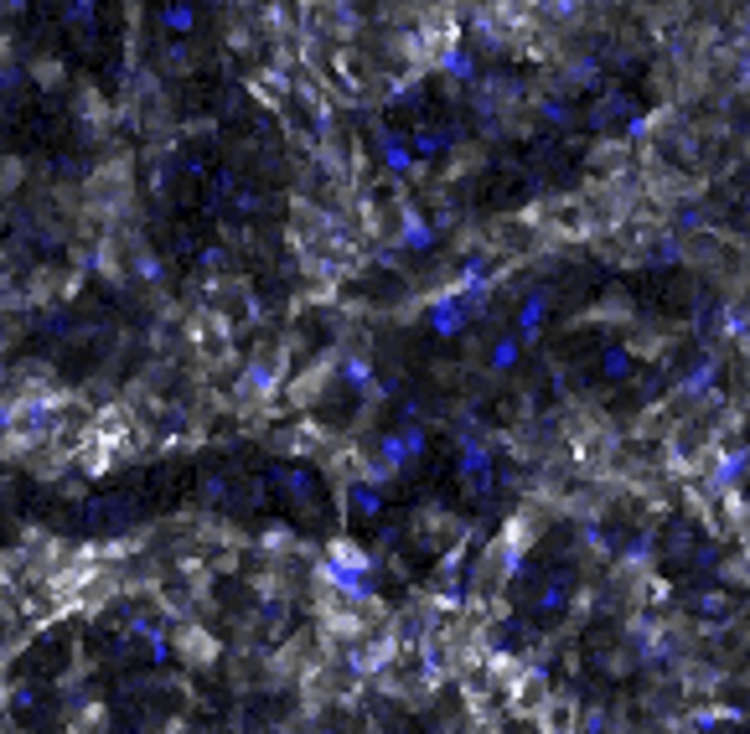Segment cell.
<instances>
[{"label": "cell", "mask_w": 750, "mask_h": 734, "mask_svg": "<svg viewBox=\"0 0 750 734\" xmlns=\"http://www.w3.org/2000/svg\"><path fill=\"white\" fill-rule=\"evenodd\" d=\"M419 455H425V430L404 424V430H394V435H383V440H378V466H373V476H378V481H383V476H394V471L414 466Z\"/></svg>", "instance_id": "cell-1"}, {"label": "cell", "mask_w": 750, "mask_h": 734, "mask_svg": "<svg viewBox=\"0 0 750 734\" xmlns=\"http://www.w3.org/2000/svg\"><path fill=\"white\" fill-rule=\"evenodd\" d=\"M461 476H466V486H471L476 497L492 492L497 476H492V450H487L482 440H466V445H461Z\"/></svg>", "instance_id": "cell-2"}, {"label": "cell", "mask_w": 750, "mask_h": 734, "mask_svg": "<svg viewBox=\"0 0 750 734\" xmlns=\"http://www.w3.org/2000/svg\"><path fill=\"white\" fill-rule=\"evenodd\" d=\"M466 321H471V311H466V300H461L456 290H445V295L430 305V331H435V336H461Z\"/></svg>", "instance_id": "cell-3"}, {"label": "cell", "mask_w": 750, "mask_h": 734, "mask_svg": "<svg viewBox=\"0 0 750 734\" xmlns=\"http://www.w3.org/2000/svg\"><path fill=\"white\" fill-rule=\"evenodd\" d=\"M378 150H383V166L394 171V176H414V171H419L414 145H409V140H399L394 130H378Z\"/></svg>", "instance_id": "cell-4"}, {"label": "cell", "mask_w": 750, "mask_h": 734, "mask_svg": "<svg viewBox=\"0 0 750 734\" xmlns=\"http://www.w3.org/2000/svg\"><path fill=\"white\" fill-rule=\"evenodd\" d=\"M544 311H549V295H544V290H528L523 311H518V331H513L523 347H533V342H538V331H544Z\"/></svg>", "instance_id": "cell-5"}, {"label": "cell", "mask_w": 750, "mask_h": 734, "mask_svg": "<svg viewBox=\"0 0 750 734\" xmlns=\"http://www.w3.org/2000/svg\"><path fill=\"white\" fill-rule=\"evenodd\" d=\"M192 26H197V6H192V0H166V6H161V32L166 37L182 42V37H192Z\"/></svg>", "instance_id": "cell-6"}, {"label": "cell", "mask_w": 750, "mask_h": 734, "mask_svg": "<svg viewBox=\"0 0 750 734\" xmlns=\"http://www.w3.org/2000/svg\"><path fill=\"white\" fill-rule=\"evenodd\" d=\"M63 16L78 37H94V21H99V0H63Z\"/></svg>", "instance_id": "cell-7"}, {"label": "cell", "mask_w": 750, "mask_h": 734, "mask_svg": "<svg viewBox=\"0 0 750 734\" xmlns=\"http://www.w3.org/2000/svg\"><path fill=\"white\" fill-rule=\"evenodd\" d=\"M347 502H352L357 517H378V512H383V492H378L373 481H357L352 492H347Z\"/></svg>", "instance_id": "cell-8"}, {"label": "cell", "mask_w": 750, "mask_h": 734, "mask_svg": "<svg viewBox=\"0 0 750 734\" xmlns=\"http://www.w3.org/2000/svg\"><path fill=\"white\" fill-rule=\"evenodd\" d=\"M518 357H523V342L518 336H502V342L492 347V357H487V367L492 373H507V367H518Z\"/></svg>", "instance_id": "cell-9"}, {"label": "cell", "mask_w": 750, "mask_h": 734, "mask_svg": "<svg viewBox=\"0 0 750 734\" xmlns=\"http://www.w3.org/2000/svg\"><path fill=\"white\" fill-rule=\"evenodd\" d=\"M564 595H569V579H564V574H554V579H549V585H544V595H538V616H544V621H549V616H554V610L564 605Z\"/></svg>", "instance_id": "cell-10"}, {"label": "cell", "mask_w": 750, "mask_h": 734, "mask_svg": "<svg viewBox=\"0 0 750 734\" xmlns=\"http://www.w3.org/2000/svg\"><path fill=\"white\" fill-rule=\"evenodd\" d=\"M745 461H750V455H745V450H735V455H725V461H719V481H735V476L745 471Z\"/></svg>", "instance_id": "cell-11"}, {"label": "cell", "mask_w": 750, "mask_h": 734, "mask_svg": "<svg viewBox=\"0 0 750 734\" xmlns=\"http://www.w3.org/2000/svg\"><path fill=\"white\" fill-rule=\"evenodd\" d=\"M347 383H357V388H368V383H373V367H368L363 357H357V362H347Z\"/></svg>", "instance_id": "cell-12"}, {"label": "cell", "mask_w": 750, "mask_h": 734, "mask_svg": "<svg viewBox=\"0 0 750 734\" xmlns=\"http://www.w3.org/2000/svg\"><path fill=\"white\" fill-rule=\"evenodd\" d=\"M606 373H611V378H626V373H632V357H626V352H611V357H606Z\"/></svg>", "instance_id": "cell-13"}]
</instances>
